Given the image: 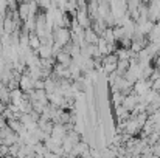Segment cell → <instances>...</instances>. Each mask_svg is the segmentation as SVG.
I'll return each mask as SVG.
<instances>
[{"label":"cell","instance_id":"cell-1","mask_svg":"<svg viewBox=\"0 0 160 158\" xmlns=\"http://www.w3.org/2000/svg\"><path fill=\"white\" fill-rule=\"evenodd\" d=\"M34 84H36V79H33L28 73H23L20 76V79H19V89L23 93H31L33 90H36Z\"/></svg>","mask_w":160,"mask_h":158}]
</instances>
